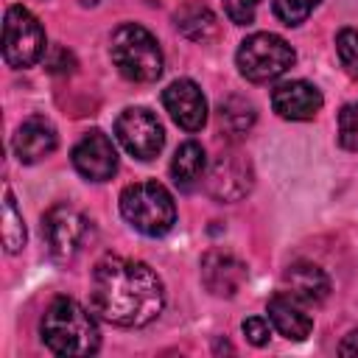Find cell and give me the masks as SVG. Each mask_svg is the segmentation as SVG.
Wrapping results in <instances>:
<instances>
[{"mask_svg": "<svg viewBox=\"0 0 358 358\" xmlns=\"http://www.w3.org/2000/svg\"><path fill=\"white\" fill-rule=\"evenodd\" d=\"M92 310L115 327H143L154 322L165 305L159 274L129 257H103L90 280Z\"/></svg>", "mask_w": 358, "mask_h": 358, "instance_id": "6da1fadb", "label": "cell"}, {"mask_svg": "<svg viewBox=\"0 0 358 358\" xmlns=\"http://www.w3.org/2000/svg\"><path fill=\"white\" fill-rule=\"evenodd\" d=\"M39 333L45 347L53 355H64V358L92 355L101 347V330L95 316L70 296H56L45 308Z\"/></svg>", "mask_w": 358, "mask_h": 358, "instance_id": "7a4b0ae2", "label": "cell"}, {"mask_svg": "<svg viewBox=\"0 0 358 358\" xmlns=\"http://www.w3.org/2000/svg\"><path fill=\"white\" fill-rule=\"evenodd\" d=\"M109 56L117 73L134 84H151L162 76V50L159 42L137 22L115 28L109 39Z\"/></svg>", "mask_w": 358, "mask_h": 358, "instance_id": "3957f363", "label": "cell"}, {"mask_svg": "<svg viewBox=\"0 0 358 358\" xmlns=\"http://www.w3.org/2000/svg\"><path fill=\"white\" fill-rule=\"evenodd\" d=\"M120 215L137 232L159 238L176 224V204L159 182H134L120 193Z\"/></svg>", "mask_w": 358, "mask_h": 358, "instance_id": "277c9868", "label": "cell"}, {"mask_svg": "<svg viewBox=\"0 0 358 358\" xmlns=\"http://www.w3.org/2000/svg\"><path fill=\"white\" fill-rule=\"evenodd\" d=\"M235 59H238V70L246 81L268 84V81L288 73V67L296 62V53L282 36L260 31V34H252L241 42Z\"/></svg>", "mask_w": 358, "mask_h": 358, "instance_id": "5b68a950", "label": "cell"}, {"mask_svg": "<svg viewBox=\"0 0 358 358\" xmlns=\"http://www.w3.org/2000/svg\"><path fill=\"white\" fill-rule=\"evenodd\" d=\"M45 31L25 6H8L3 17V59L8 67L22 70L42 59Z\"/></svg>", "mask_w": 358, "mask_h": 358, "instance_id": "8992f818", "label": "cell"}, {"mask_svg": "<svg viewBox=\"0 0 358 358\" xmlns=\"http://www.w3.org/2000/svg\"><path fill=\"white\" fill-rule=\"evenodd\" d=\"M87 235H90V221L84 218V213H78L70 204H53L42 215V241L48 252L62 263L73 260L81 252Z\"/></svg>", "mask_w": 358, "mask_h": 358, "instance_id": "52a82bcc", "label": "cell"}, {"mask_svg": "<svg viewBox=\"0 0 358 358\" xmlns=\"http://www.w3.org/2000/svg\"><path fill=\"white\" fill-rule=\"evenodd\" d=\"M115 137L117 143L137 159L148 162L154 159L162 145H165V131H162V123L157 120L154 112L143 109V106H129L117 115L115 120Z\"/></svg>", "mask_w": 358, "mask_h": 358, "instance_id": "ba28073f", "label": "cell"}, {"mask_svg": "<svg viewBox=\"0 0 358 358\" xmlns=\"http://www.w3.org/2000/svg\"><path fill=\"white\" fill-rule=\"evenodd\" d=\"M252 185H255L252 162H249L241 151H235V148L221 151V154L215 157V162L210 165L207 176H204L207 193H210L215 201H224V204L243 199V196L252 190Z\"/></svg>", "mask_w": 358, "mask_h": 358, "instance_id": "9c48e42d", "label": "cell"}, {"mask_svg": "<svg viewBox=\"0 0 358 358\" xmlns=\"http://www.w3.org/2000/svg\"><path fill=\"white\" fill-rule=\"evenodd\" d=\"M73 165L90 182H106L117 171V151H115L112 140L101 129H92V131H87L76 143V148H73Z\"/></svg>", "mask_w": 358, "mask_h": 358, "instance_id": "30bf717a", "label": "cell"}, {"mask_svg": "<svg viewBox=\"0 0 358 358\" xmlns=\"http://www.w3.org/2000/svg\"><path fill=\"white\" fill-rule=\"evenodd\" d=\"M162 103H165L168 115L173 117V123L185 131H199L207 123V101H204L199 84L190 78L171 81L162 92Z\"/></svg>", "mask_w": 358, "mask_h": 358, "instance_id": "8fae6325", "label": "cell"}, {"mask_svg": "<svg viewBox=\"0 0 358 358\" xmlns=\"http://www.w3.org/2000/svg\"><path fill=\"white\" fill-rule=\"evenodd\" d=\"M246 280V266L224 249H210L201 257V282L213 296H235Z\"/></svg>", "mask_w": 358, "mask_h": 358, "instance_id": "7c38bea8", "label": "cell"}, {"mask_svg": "<svg viewBox=\"0 0 358 358\" xmlns=\"http://www.w3.org/2000/svg\"><path fill=\"white\" fill-rule=\"evenodd\" d=\"M322 92L310 81H282L271 92V106L285 120H310L322 109Z\"/></svg>", "mask_w": 358, "mask_h": 358, "instance_id": "4fadbf2b", "label": "cell"}, {"mask_svg": "<svg viewBox=\"0 0 358 358\" xmlns=\"http://www.w3.org/2000/svg\"><path fill=\"white\" fill-rule=\"evenodd\" d=\"M266 313H268V322L271 327L285 336L288 341H302L310 336L313 330V319L310 313L305 310V302H299L296 296H291L288 291H277L268 305H266Z\"/></svg>", "mask_w": 358, "mask_h": 358, "instance_id": "5bb4252c", "label": "cell"}, {"mask_svg": "<svg viewBox=\"0 0 358 358\" xmlns=\"http://www.w3.org/2000/svg\"><path fill=\"white\" fill-rule=\"evenodd\" d=\"M56 145H59L56 129L45 117H28V120H22L20 129H17V134H14V154L25 165L50 157L56 151Z\"/></svg>", "mask_w": 358, "mask_h": 358, "instance_id": "9a60e30c", "label": "cell"}, {"mask_svg": "<svg viewBox=\"0 0 358 358\" xmlns=\"http://www.w3.org/2000/svg\"><path fill=\"white\" fill-rule=\"evenodd\" d=\"M282 285L291 296H296L305 305H322L330 296V280L327 274L313 263H294L282 274Z\"/></svg>", "mask_w": 358, "mask_h": 358, "instance_id": "2e32d148", "label": "cell"}, {"mask_svg": "<svg viewBox=\"0 0 358 358\" xmlns=\"http://www.w3.org/2000/svg\"><path fill=\"white\" fill-rule=\"evenodd\" d=\"M204 171H207V157H204V148L196 143V140H187L176 148L173 159H171V176L176 182V187L182 190H193L201 179H204Z\"/></svg>", "mask_w": 358, "mask_h": 358, "instance_id": "e0dca14e", "label": "cell"}, {"mask_svg": "<svg viewBox=\"0 0 358 358\" xmlns=\"http://www.w3.org/2000/svg\"><path fill=\"white\" fill-rule=\"evenodd\" d=\"M173 22L179 28V34H185L187 39L193 42H210L215 34H218V22H215V14L201 6V3H185L176 14H173Z\"/></svg>", "mask_w": 358, "mask_h": 358, "instance_id": "ac0fdd59", "label": "cell"}, {"mask_svg": "<svg viewBox=\"0 0 358 358\" xmlns=\"http://www.w3.org/2000/svg\"><path fill=\"white\" fill-rule=\"evenodd\" d=\"M257 120V112H255V103L241 98V95H229L227 101H221L218 106V123L227 134L232 137H241L246 134Z\"/></svg>", "mask_w": 358, "mask_h": 358, "instance_id": "d6986e66", "label": "cell"}, {"mask_svg": "<svg viewBox=\"0 0 358 358\" xmlns=\"http://www.w3.org/2000/svg\"><path fill=\"white\" fill-rule=\"evenodd\" d=\"M3 246L11 255L25 246V224H22L20 210H17V199L8 187H6V196H3Z\"/></svg>", "mask_w": 358, "mask_h": 358, "instance_id": "ffe728a7", "label": "cell"}, {"mask_svg": "<svg viewBox=\"0 0 358 358\" xmlns=\"http://www.w3.org/2000/svg\"><path fill=\"white\" fill-rule=\"evenodd\" d=\"M316 6H319V0H271V8L277 14V20L285 22V25L305 22L313 14Z\"/></svg>", "mask_w": 358, "mask_h": 358, "instance_id": "44dd1931", "label": "cell"}, {"mask_svg": "<svg viewBox=\"0 0 358 358\" xmlns=\"http://www.w3.org/2000/svg\"><path fill=\"white\" fill-rule=\"evenodd\" d=\"M336 53H338V62L347 70V76L358 78V31L341 28L336 36Z\"/></svg>", "mask_w": 358, "mask_h": 358, "instance_id": "7402d4cb", "label": "cell"}, {"mask_svg": "<svg viewBox=\"0 0 358 358\" xmlns=\"http://www.w3.org/2000/svg\"><path fill=\"white\" fill-rule=\"evenodd\" d=\"M338 143L347 151H358V103H347L338 112Z\"/></svg>", "mask_w": 358, "mask_h": 358, "instance_id": "603a6c76", "label": "cell"}, {"mask_svg": "<svg viewBox=\"0 0 358 358\" xmlns=\"http://www.w3.org/2000/svg\"><path fill=\"white\" fill-rule=\"evenodd\" d=\"M243 336H246V341L255 344V347L268 344V338H271V324H268V319H263V316H249V319H243Z\"/></svg>", "mask_w": 358, "mask_h": 358, "instance_id": "cb8c5ba5", "label": "cell"}, {"mask_svg": "<svg viewBox=\"0 0 358 358\" xmlns=\"http://www.w3.org/2000/svg\"><path fill=\"white\" fill-rule=\"evenodd\" d=\"M260 0H224V11L235 25H249L255 20Z\"/></svg>", "mask_w": 358, "mask_h": 358, "instance_id": "d4e9b609", "label": "cell"}, {"mask_svg": "<svg viewBox=\"0 0 358 358\" xmlns=\"http://www.w3.org/2000/svg\"><path fill=\"white\" fill-rule=\"evenodd\" d=\"M73 67H76V59H73L70 50H64V48H53L50 50V59H48V70L50 73H70Z\"/></svg>", "mask_w": 358, "mask_h": 358, "instance_id": "484cf974", "label": "cell"}, {"mask_svg": "<svg viewBox=\"0 0 358 358\" xmlns=\"http://www.w3.org/2000/svg\"><path fill=\"white\" fill-rule=\"evenodd\" d=\"M338 355H358V330L344 336V341L338 344Z\"/></svg>", "mask_w": 358, "mask_h": 358, "instance_id": "4316f807", "label": "cell"}, {"mask_svg": "<svg viewBox=\"0 0 358 358\" xmlns=\"http://www.w3.org/2000/svg\"><path fill=\"white\" fill-rule=\"evenodd\" d=\"M81 3H84V6H95L98 0H81Z\"/></svg>", "mask_w": 358, "mask_h": 358, "instance_id": "83f0119b", "label": "cell"}]
</instances>
